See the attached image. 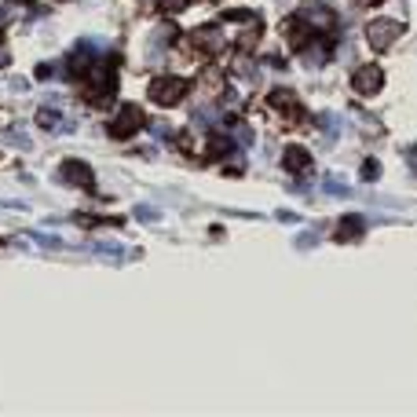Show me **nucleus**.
I'll list each match as a JSON object with an SVG mask.
<instances>
[{"instance_id":"obj_1","label":"nucleus","mask_w":417,"mask_h":417,"mask_svg":"<svg viewBox=\"0 0 417 417\" xmlns=\"http://www.w3.org/2000/svg\"><path fill=\"white\" fill-rule=\"evenodd\" d=\"M399 33H403V26H399L395 18H373V22H370V30H366V40H370V48H373V52H388Z\"/></svg>"},{"instance_id":"obj_2","label":"nucleus","mask_w":417,"mask_h":417,"mask_svg":"<svg viewBox=\"0 0 417 417\" xmlns=\"http://www.w3.org/2000/svg\"><path fill=\"white\" fill-rule=\"evenodd\" d=\"M187 96V81L183 77H158L150 84V99L161 103V106H176Z\"/></svg>"},{"instance_id":"obj_3","label":"nucleus","mask_w":417,"mask_h":417,"mask_svg":"<svg viewBox=\"0 0 417 417\" xmlns=\"http://www.w3.org/2000/svg\"><path fill=\"white\" fill-rule=\"evenodd\" d=\"M139 128H143V110L139 106H121L118 118L110 121V136H114V139H128V136H136Z\"/></svg>"},{"instance_id":"obj_4","label":"nucleus","mask_w":417,"mask_h":417,"mask_svg":"<svg viewBox=\"0 0 417 417\" xmlns=\"http://www.w3.org/2000/svg\"><path fill=\"white\" fill-rule=\"evenodd\" d=\"M37 125H40L44 132H52V136H62V132H74V128H77L66 114H59L55 106H40V110H37Z\"/></svg>"},{"instance_id":"obj_5","label":"nucleus","mask_w":417,"mask_h":417,"mask_svg":"<svg viewBox=\"0 0 417 417\" xmlns=\"http://www.w3.org/2000/svg\"><path fill=\"white\" fill-rule=\"evenodd\" d=\"M59 176H62V180H70L74 187H84V190H92V183H96V176H92V168H88L84 161H62Z\"/></svg>"},{"instance_id":"obj_6","label":"nucleus","mask_w":417,"mask_h":417,"mask_svg":"<svg viewBox=\"0 0 417 417\" xmlns=\"http://www.w3.org/2000/svg\"><path fill=\"white\" fill-rule=\"evenodd\" d=\"M381 81H384V74L377 70V66H362L351 84H355V92H359V96H373V92L381 88Z\"/></svg>"},{"instance_id":"obj_7","label":"nucleus","mask_w":417,"mask_h":417,"mask_svg":"<svg viewBox=\"0 0 417 417\" xmlns=\"http://www.w3.org/2000/svg\"><path fill=\"white\" fill-rule=\"evenodd\" d=\"M300 18H304V22H315V26H322V30L333 26V11H326V4H315V0L300 8Z\"/></svg>"},{"instance_id":"obj_8","label":"nucleus","mask_w":417,"mask_h":417,"mask_svg":"<svg viewBox=\"0 0 417 417\" xmlns=\"http://www.w3.org/2000/svg\"><path fill=\"white\" fill-rule=\"evenodd\" d=\"M194 48L219 52V48H224V37H219V30H198V33H194Z\"/></svg>"},{"instance_id":"obj_9","label":"nucleus","mask_w":417,"mask_h":417,"mask_svg":"<svg viewBox=\"0 0 417 417\" xmlns=\"http://www.w3.org/2000/svg\"><path fill=\"white\" fill-rule=\"evenodd\" d=\"M307 165H312V158H307L304 147H290V150H285V168H290V172H304Z\"/></svg>"},{"instance_id":"obj_10","label":"nucleus","mask_w":417,"mask_h":417,"mask_svg":"<svg viewBox=\"0 0 417 417\" xmlns=\"http://www.w3.org/2000/svg\"><path fill=\"white\" fill-rule=\"evenodd\" d=\"M172 37H176V30L172 26H161V30H154L150 33V55H161L168 44H172Z\"/></svg>"},{"instance_id":"obj_11","label":"nucleus","mask_w":417,"mask_h":417,"mask_svg":"<svg viewBox=\"0 0 417 417\" xmlns=\"http://www.w3.org/2000/svg\"><path fill=\"white\" fill-rule=\"evenodd\" d=\"M4 143H11V147H18V150H30V136L22 128H4Z\"/></svg>"},{"instance_id":"obj_12","label":"nucleus","mask_w":417,"mask_h":417,"mask_svg":"<svg viewBox=\"0 0 417 417\" xmlns=\"http://www.w3.org/2000/svg\"><path fill=\"white\" fill-rule=\"evenodd\" d=\"M271 106L285 110V114H297V99H293V92H275V96H271Z\"/></svg>"},{"instance_id":"obj_13","label":"nucleus","mask_w":417,"mask_h":417,"mask_svg":"<svg viewBox=\"0 0 417 417\" xmlns=\"http://www.w3.org/2000/svg\"><path fill=\"white\" fill-rule=\"evenodd\" d=\"M326 190L329 194H348V183L341 180V176H326Z\"/></svg>"},{"instance_id":"obj_14","label":"nucleus","mask_w":417,"mask_h":417,"mask_svg":"<svg viewBox=\"0 0 417 417\" xmlns=\"http://www.w3.org/2000/svg\"><path fill=\"white\" fill-rule=\"evenodd\" d=\"M322 132H326V139L337 136V118L333 114H322Z\"/></svg>"},{"instance_id":"obj_15","label":"nucleus","mask_w":417,"mask_h":417,"mask_svg":"<svg viewBox=\"0 0 417 417\" xmlns=\"http://www.w3.org/2000/svg\"><path fill=\"white\" fill-rule=\"evenodd\" d=\"M359 231H362L359 219H348V224H341V238H355Z\"/></svg>"},{"instance_id":"obj_16","label":"nucleus","mask_w":417,"mask_h":417,"mask_svg":"<svg viewBox=\"0 0 417 417\" xmlns=\"http://www.w3.org/2000/svg\"><path fill=\"white\" fill-rule=\"evenodd\" d=\"M136 219H143V224H154V219H158V209L139 205V209H136Z\"/></svg>"},{"instance_id":"obj_17","label":"nucleus","mask_w":417,"mask_h":417,"mask_svg":"<svg viewBox=\"0 0 417 417\" xmlns=\"http://www.w3.org/2000/svg\"><path fill=\"white\" fill-rule=\"evenodd\" d=\"M37 241H40L44 249H59V238L55 234H37Z\"/></svg>"},{"instance_id":"obj_18","label":"nucleus","mask_w":417,"mask_h":417,"mask_svg":"<svg viewBox=\"0 0 417 417\" xmlns=\"http://www.w3.org/2000/svg\"><path fill=\"white\" fill-rule=\"evenodd\" d=\"M161 8H165V11H183L187 0H161Z\"/></svg>"},{"instance_id":"obj_19","label":"nucleus","mask_w":417,"mask_h":417,"mask_svg":"<svg viewBox=\"0 0 417 417\" xmlns=\"http://www.w3.org/2000/svg\"><path fill=\"white\" fill-rule=\"evenodd\" d=\"M37 77H55V66H52V62H44V66H37Z\"/></svg>"}]
</instances>
